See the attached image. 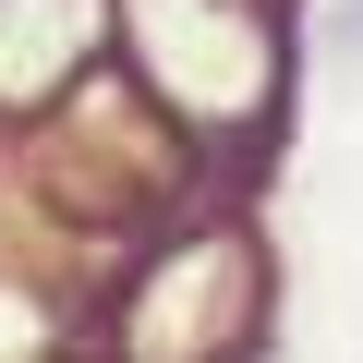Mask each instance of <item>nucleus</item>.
Returning <instances> with one entry per match:
<instances>
[{
    "mask_svg": "<svg viewBox=\"0 0 363 363\" xmlns=\"http://www.w3.org/2000/svg\"><path fill=\"white\" fill-rule=\"evenodd\" d=\"M339 37H351V49H363V0H339Z\"/></svg>",
    "mask_w": 363,
    "mask_h": 363,
    "instance_id": "nucleus-1",
    "label": "nucleus"
}]
</instances>
